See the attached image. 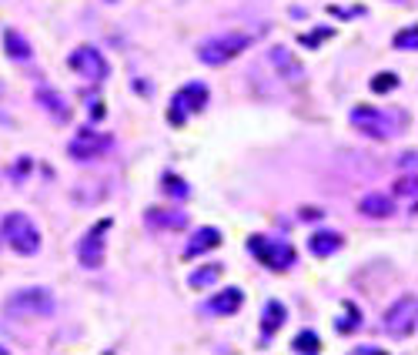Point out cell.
<instances>
[{
  "mask_svg": "<svg viewBox=\"0 0 418 355\" xmlns=\"http://www.w3.org/2000/svg\"><path fill=\"white\" fill-rule=\"evenodd\" d=\"M4 312L11 319H41V315H50L54 312V295L47 288H20L7 298Z\"/></svg>",
  "mask_w": 418,
  "mask_h": 355,
  "instance_id": "obj_3",
  "label": "cell"
},
{
  "mask_svg": "<svg viewBox=\"0 0 418 355\" xmlns=\"http://www.w3.org/2000/svg\"><path fill=\"white\" fill-rule=\"evenodd\" d=\"M165 191L171 195V198H188L191 191H188V185L181 181L178 174H165Z\"/></svg>",
  "mask_w": 418,
  "mask_h": 355,
  "instance_id": "obj_25",
  "label": "cell"
},
{
  "mask_svg": "<svg viewBox=\"0 0 418 355\" xmlns=\"http://www.w3.org/2000/svg\"><path fill=\"white\" fill-rule=\"evenodd\" d=\"M144 225L148 228H171V232H181L188 225V215L184 211H174V208H151L144 215Z\"/></svg>",
  "mask_w": 418,
  "mask_h": 355,
  "instance_id": "obj_14",
  "label": "cell"
},
{
  "mask_svg": "<svg viewBox=\"0 0 418 355\" xmlns=\"http://www.w3.org/2000/svg\"><path fill=\"white\" fill-rule=\"evenodd\" d=\"M395 50H418V27H405L395 34Z\"/></svg>",
  "mask_w": 418,
  "mask_h": 355,
  "instance_id": "obj_23",
  "label": "cell"
},
{
  "mask_svg": "<svg viewBox=\"0 0 418 355\" xmlns=\"http://www.w3.org/2000/svg\"><path fill=\"white\" fill-rule=\"evenodd\" d=\"M344 312H348V315H344V319H338V332H344V335H348V332H355V328L361 325V319H358V309H355L351 302H344Z\"/></svg>",
  "mask_w": 418,
  "mask_h": 355,
  "instance_id": "obj_24",
  "label": "cell"
},
{
  "mask_svg": "<svg viewBox=\"0 0 418 355\" xmlns=\"http://www.w3.org/2000/svg\"><path fill=\"white\" fill-rule=\"evenodd\" d=\"M111 4H114V0H111Z\"/></svg>",
  "mask_w": 418,
  "mask_h": 355,
  "instance_id": "obj_29",
  "label": "cell"
},
{
  "mask_svg": "<svg viewBox=\"0 0 418 355\" xmlns=\"http://www.w3.org/2000/svg\"><path fill=\"white\" fill-rule=\"evenodd\" d=\"M107 228H111V218L97 221V225L77 242V262L84 265V268H101V265H104V235H107Z\"/></svg>",
  "mask_w": 418,
  "mask_h": 355,
  "instance_id": "obj_9",
  "label": "cell"
},
{
  "mask_svg": "<svg viewBox=\"0 0 418 355\" xmlns=\"http://www.w3.org/2000/svg\"><path fill=\"white\" fill-rule=\"evenodd\" d=\"M342 245H344V238L338 232H314L312 238H308V251H312L314 258H328V255H335Z\"/></svg>",
  "mask_w": 418,
  "mask_h": 355,
  "instance_id": "obj_16",
  "label": "cell"
},
{
  "mask_svg": "<svg viewBox=\"0 0 418 355\" xmlns=\"http://www.w3.org/2000/svg\"><path fill=\"white\" fill-rule=\"evenodd\" d=\"M291 349H295V352H301V355H314V352H321V339L314 335L312 328H305V332H298V335H295Z\"/></svg>",
  "mask_w": 418,
  "mask_h": 355,
  "instance_id": "obj_20",
  "label": "cell"
},
{
  "mask_svg": "<svg viewBox=\"0 0 418 355\" xmlns=\"http://www.w3.org/2000/svg\"><path fill=\"white\" fill-rule=\"evenodd\" d=\"M208 84H201V81H191V84H184L174 97H171V108H167V121L174 124V127H184L191 114H201V111L208 108Z\"/></svg>",
  "mask_w": 418,
  "mask_h": 355,
  "instance_id": "obj_2",
  "label": "cell"
},
{
  "mask_svg": "<svg viewBox=\"0 0 418 355\" xmlns=\"http://www.w3.org/2000/svg\"><path fill=\"white\" fill-rule=\"evenodd\" d=\"M4 238H7V245L14 248L17 255H37L41 251V232H37V225L27 215H20V211L4 218Z\"/></svg>",
  "mask_w": 418,
  "mask_h": 355,
  "instance_id": "obj_5",
  "label": "cell"
},
{
  "mask_svg": "<svg viewBox=\"0 0 418 355\" xmlns=\"http://www.w3.org/2000/svg\"><path fill=\"white\" fill-rule=\"evenodd\" d=\"M67 67H71V71H77L81 78H88V81L111 78V64H107V57L97 50V47H90V44L77 47L74 54L67 57Z\"/></svg>",
  "mask_w": 418,
  "mask_h": 355,
  "instance_id": "obj_8",
  "label": "cell"
},
{
  "mask_svg": "<svg viewBox=\"0 0 418 355\" xmlns=\"http://www.w3.org/2000/svg\"><path fill=\"white\" fill-rule=\"evenodd\" d=\"M358 208L365 218H391L395 215V201H391L389 195H365Z\"/></svg>",
  "mask_w": 418,
  "mask_h": 355,
  "instance_id": "obj_17",
  "label": "cell"
},
{
  "mask_svg": "<svg viewBox=\"0 0 418 355\" xmlns=\"http://www.w3.org/2000/svg\"><path fill=\"white\" fill-rule=\"evenodd\" d=\"M104 114H107V111H104V104H101V101H94V108H90V118H94V121H101Z\"/></svg>",
  "mask_w": 418,
  "mask_h": 355,
  "instance_id": "obj_28",
  "label": "cell"
},
{
  "mask_svg": "<svg viewBox=\"0 0 418 355\" xmlns=\"http://www.w3.org/2000/svg\"><path fill=\"white\" fill-rule=\"evenodd\" d=\"M111 144H114V141L107 138V134L84 127V131H77L74 138H71V144H67V155L74 158V161H94V158L104 155Z\"/></svg>",
  "mask_w": 418,
  "mask_h": 355,
  "instance_id": "obj_10",
  "label": "cell"
},
{
  "mask_svg": "<svg viewBox=\"0 0 418 355\" xmlns=\"http://www.w3.org/2000/svg\"><path fill=\"white\" fill-rule=\"evenodd\" d=\"M37 101H41V108H44L57 124L71 121V104H67V101H64L54 88H37Z\"/></svg>",
  "mask_w": 418,
  "mask_h": 355,
  "instance_id": "obj_11",
  "label": "cell"
},
{
  "mask_svg": "<svg viewBox=\"0 0 418 355\" xmlns=\"http://www.w3.org/2000/svg\"><path fill=\"white\" fill-rule=\"evenodd\" d=\"M395 195H405V198H415V178H412V174H405L402 181L395 185Z\"/></svg>",
  "mask_w": 418,
  "mask_h": 355,
  "instance_id": "obj_27",
  "label": "cell"
},
{
  "mask_svg": "<svg viewBox=\"0 0 418 355\" xmlns=\"http://www.w3.org/2000/svg\"><path fill=\"white\" fill-rule=\"evenodd\" d=\"M248 248H251V255L258 262L268 265L271 272H288L291 265L298 262L295 248L288 245V242H274V238H265V235H251V238H248Z\"/></svg>",
  "mask_w": 418,
  "mask_h": 355,
  "instance_id": "obj_4",
  "label": "cell"
},
{
  "mask_svg": "<svg viewBox=\"0 0 418 355\" xmlns=\"http://www.w3.org/2000/svg\"><path fill=\"white\" fill-rule=\"evenodd\" d=\"M221 265H208V268H197L195 275L188 278V285H191V288H208V285H214V281H218V278H221Z\"/></svg>",
  "mask_w": 418,
  "mask_h": 355,
  "instance_id": "obj_21",
  "label": "cell"
},
{
  "mask_svg": "<svg viewBox=\"0 0 418 355\" xmlns=\"http://www.w3.org/2000/svg\"><path fill=\"white\" fill-rule=\"evenodd\" d=\"M221 245V232L218 228H197L191 238H188V245H184V258L191 262V258H197V255H204V251H211V248Z\"/></svg>",
  "mask_w": 418,
  "mask_h": 355,
  "instance_id": "obj_12",
  "label": "cell"
},
{
  "mask_svg": "<svg viewBox=\"0 0 418 355\" xmlns=\"http://www.w3.org/2000/svg\"><path fill=\"white\" fill-rule=\"evenodd\" d=\"M271 64L278 67V74H281L284 81H301L305 78V67L298 64V57L288 54L284 47H271Z\"/></svg>",
  "mask_w": 418,
  "mask_h": 355,
  "instance_id": "obj_15",
  "label": "cell"
},
{
  "mask_svg": "<svg viewBox=\"0 0 418 355\" xmlns=\"http://www.w3.org/2000/svg\"><path fill=\"white\" fill-rule=\"evenodd\" d=\"M284 319H288V312H284L281 302H268V305H265V322H261V328H265V339H271V335L281 328Z\"/></svg>",
  "mask_w": 418,
  "mask_h": 355,
  "instance_id": "obj_19",
  "label": "cell"
},
{
  "mask_svg": "<svg viewBox=\"0 0 418 355\" xmlns=\"http://www.w3.org/2000/svg\"><path fill=\"white\" fill-rule=\"evenodd\" d=\"M331 34H335V31H331V27H325V31H312V34H301L298 41H301V44H305V47H318V44H321V41H328Z\"/></svg>",
  "mask_w": 418,
  "mask_h": 355,
  "instance_id": "obj_26",
  "label": "cell"
},
{
  "mask_svg": "<svg viewBox=\"0 0 418 355\" xmlns=\"http://www.w3.org/2000/svg\"><path fill=\"white\" fill-rule=\"evenodd\" d=\"M351 124L358 127L361 134H368L375 141H389L398 134V121L391 118V114H382L378 108H368V104H361V108L351 111Z\"/></svg>",
  "mask_w": 418,
  "mask_h": 355,
  "instance_id": "obj_6",
  "label": "cell"
},
{
  "mask_svg": "<svg viewBox=\"0 0 418 355\" xmlns=\"http://www.w3.org/2000/svg\"><path fill=\"white\" fill-rule=\"evenodd\" d=\"M248 44H251V34H218V37H208L204 44H201V50H197V61L208 64V67H221V64H228L231 57H238L241 50H248Z\"/></svg>",
  "mask_w": 418,
  "mask_h": 355,
  "instance_id": "obj_1",
  "label": "cell"
},
{
  "mask_svg": "<svg viewBox=\"0 0 418 355\" xmlns=\"http://www.w3.org/2000/svg\"><path fill=\"white\" fill-rule=\"evenodd\" d=\"M241 305H244V292H241V288H224V292L211 295L204 309H208L211 315H235Z\"/></svg>",
  "mask_w": 418,
  "mask_h": 355,
  "instance_id": "obj_13",
  "label": "cell"
},
{
  "mask_svg": "<svg viewBox=\"0 0 418 355\" xmlns=\"http://www.w3.org/2000/svg\"><path fill=\"white\" fill-rule=\"evenodd\" d=\"M415 322H418V302L415 295H402L389 312H385V332L395 335V339H408L415 332Z\"/></svg>",
  "mask_w": 418,
  "mask_h": 355,
  "instance_id": "obj_7",
  "label": "cell"
},
{
  "mask_svg": "<svg viewBox=\"0 0 418 355\" xmlns=\"http://www.w3.org/2000/svg\"><path fill=\"white\" fill-rule=\"evenodd\" d=\"M395 88H398V74H391V71H382L372 78V94H389Z\"/></svg>",
  "mask_w": 418,
  "mask_h": 355,
  "instance_id": "obj_22",
  "label": "cell"
},
{
  "mask_svg": "<svg viewBox=\"0 0 418 355\" xmlns=\"http://www.w3.org/2000/svg\"><path fill=\"white\" fill-rule=\"evenodd\" d=\"M4 47H7V57H11V61H30V57H34L27 37H24L20 31H7V34H4Z\"/></svg>",
  "mask_w": 418,
  "mask_h": 355,
  "instance_id": "obj_18",
  "label": "cell"
}]
</instances>
